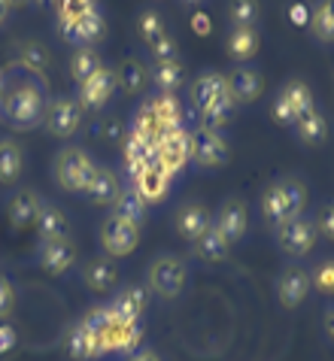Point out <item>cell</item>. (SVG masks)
Returning a JSON list of instances; mask_svg holds the SVG:
<instances>
[{"label": "cell", "instance_id": "obj_1", "mask_svg": "<svg viewBox=\"0 0 334 361\" xmlns=\"http://www.w3.org/2000/svg\"><path fill=\"white\" fill-rule=\"evenodd\" d=\"M0 116H4V122L9 128H16V131H30V128H37L40 122H46L43 94H40L37 88H16L13 94L4 97Z\"/></svg>", "mask_w": 334, "mask_h": 361}, {"label": "cell", "instance_id": "obj_2", "mask_svg": "<svg viewBox=\"0 0 334 361\" xmlns=\"http://www.w3.org/2000/svg\"><path fill=\"white\" fill-rule=\"evenodd\" d=\"M95 170H97V164L91 161L83 149H64V152L58 155L55 176L67 192H83L85 195L91 179H95Z\"/></svg>", "mask_w": 334, "mask_h": 361}, {"label": "cell", "instance_id": "obj_3", "mask_svg": "<svg viewBox=\"0 0 334 361\" xmlns=\"http://www.w3.org/2000/svg\"><path fill=\"white\" fill-rule=\"evenodd\" d=\"M189 158H191V134H186L182 128H174V131L161 134L158 149H155V164L165 170L167 176L179 173Z\"/></svg>", "mask_w": 334, "mask_h": 361}, {"label": "cell", "instance_id": "obj_4", "mask_svg": "<svg viewBox=\"0 0 334 361\" xmlns=\"http://www.w3.org/2000/svg\"><path fill=\"white\" fill-rule=\"evenodd\" d=\"M277 243L289 255H307L313 243H316V225L301 216L286 219L282 225H277Z\"/></svg>", "mask_w": 334, "mask_h": 361}, {"label": "cell", "instance_id": "obj_5", "mask_svg": "<svg viewBox=\"0 0 334 361\" xmlns=\"http://www.w3.org/2000/svg\"><path fill=\"white\" fill-rule=\"evenodd\" d=\"M149 286L155 288L161 298H177L182 288H186V264L170 255L158 258V262L149 267Z\"/></svg>", "mask_w": 334, "mask_h": 361}, {"label": "cell", "instance_id": "obj_6", "mask_svg": "<svg viewBox=\"0 0 334 361\" xmlns=\"http://www.w3.org/2000/svg\"><path fill=\"white\" fill-rule=\"evenodd\" d=\"M97 340H100V349H104V353H131V349L140 343V325L119 319L113 313V307H109V322L104 331H100Z\"/></svg>", "mask_w": 334, "mask_h": 361}, {"label": "cell", "instance_id": "obj_7", "mask_svg": "<svg viewBox=\"0 0 334 361\" xmlns=\"http://www.w3.org/2000/svg\"><path fill=\"white\" fill-rule=\"evenodd\" d=\"M100 240H104V249L109 255H131L140 243V225L125 222V219H119V216H109L104 222Z\"/></svg>", "mask_w": 334, "mask_h": 361}, {"label": "cell", "instance_id": "obj_8", "mask_svg": "<svg viewBox=\"0 0 334 361\" xmlns=\"http://www.w3.org/2000/svg\"><path fill=\"white\" fill-rule=\"evenodd\" d=\"M191 158H195L201 167H222L231 158V149L225 140H222V134L201 128L198 134H191Z\"/></svg>", "mask_w": 334, "mask_h": 361}, {"label": "cell", "instance_id": "obj_9", "mask_svg": "<svg viewBox=\"0 0 334 361\" xmlns=\"http://www.w3.org/2000/svg\"><path fill=\"white\" fill-rule=\"evenodd\" d=\"M116 92V70L100 64L85 82H79V104L88 109H100Z\"/></svg>", "mask_w": 334, "mask_h": 361}, {"label": "cell", "instance_id": "obj_10", "mask_svg": "<svg viewBox=\"0 0 334 361\" xmlns=\"http://www.w3.org/2000/svg\"><path fill=\"white\" fill-rule=\"evenodd\" d=\"M79 122H83V106L70 97H58L46 109V128L55 137H70L79 128Z\"/></svg>", "mask_w": 334, "mask_h": 361}, {"label": "cell", "instance_id": "obj_11", "mask_svg": "<svg viewBox=\"0 0 334 361\" xmlns=\"http://www.w3.org/2000/svg\"><path fill=\"white\" fill-rule=\"evenodd\" d=\"M167 183H170V176L155 161H149L146 167H140L134 173V192L143 197L146 204H158V200H165Z\"/></svg>", "mask_w": 334, "mask_h": 361}, {"label": "cell", "instance_id": "obj_12", "mask_svg": "<svg viewBox=\"0 0 334 361\" xmlns=\"http://www.w3.org/2000/svg\"><path fill=\"white\" fill-rule=\"evenodd\" d=\"M225 88H228V94H231L234 104H252V100H258L265 82H261V76L256 73V70L240 67L225 79Z\"/></svg>", "mask_w": 334, "mask_h": 361}, {"label": "cell", "instance_id": "obj_13", "mask_svg": "<svg viewBox=\"0 0 334 361\" xmlns=\"http://www.w3.org/2000/svg\"><path fill=\"white\" fill-rule=\"evenodd\" d=\"M61 34L73 46H91L95 39L104 37V18H100V13H91L76 18V22H61Z\"/></svg>", "mask_w": 334, "mask_h": 361}, {"label": "cell", "instance_id": "obj_14", "mask_svg": "<svg viewBox=\"0 0 334 361\" xmlns=\"http://www.w3.org/2000/svg\"><path fill=\"white\" fill-rule=\"evenodd\" d=\"M219 234L228 240V243H237V240L246 234V207L240 204V200H228V204H222L216 222Z\"/></svg>", "mask_w": 334, "mask_h": 361}, {"label": "cell", "instance_id": "obj_15", "mask_svg": "<svg viewBox=\"0 0 334 361\" xmlns=\"http://www.w3.org/2000/svg\"><path fill=\"white\" fill-rule=\"evenodd\" d=\"M277 292H280V300H282V307H298L304 298H307L310 292V276H307V270L304 267H289L286 274L280 276V283H277Z\"/></svg>", "mask_w": 334, "mask_h": 361}, {"label": "cell", "instance_id": "obj_16", "mask_svg": "<svg viewBox=\"0 0 334 361\" xmlns=\"http://www.w3.org/2000/svg\"><path fill=\"white\" fill-rule=\"evenodd\" d=\"M40 262H43V267L49 270V274H64V270H70V264L76 262V249L73 243L64 237V240H46L43 249H40Z\"/></svg>", "mask_w": 334, "mask_h": 361}, {"label": "cell", "instance_id": "obj_17", "mask_svg": "<svg viewBox=\"0 0 334 361\" xmlns=\"http://www.w3.org/2000/svg\"><path fill=\"white\" fill-rule=\"evenodd\" d=\"M210 225H213V216H210V209L201 204H186L177 213V231L186 240H198Z\"/></svg>", "mask_w": 334, "mask_h": 361}, {"label": "cell", "instance_id": "obj_18", "mask_svg": "<svg viewBox=\"0 0 334 361\" xmlns=\"http://www.w3.org/2000/svg\"><path fill=\"white\" fill-rule=\"evenodd\" d=\"M143 113L161 128V131H174V128H179V104H177L174 94L152 97L149 104L143 106Z\"/></svg>", "mask_w": 334, "mask_h": 361}, {"label": "cell", "instance_id": "obj_19", "mask_svg": "<svg viewBox=\"0 0 334 361\" xmlns=\"http://www.w3.org/2000/svg\"><path fill=\"white\" fill-rule=\"evenodd\" d=\"M85 195L95 200V204H116V197L121 195L116 173H113V170H107V167H97L95 179H91V185H88Z\"/></svg>", "mask_w": 334, "mask_h": 361}, {"label": "cell", "instance_id": "obj_20", "mask_svg": "<svg viewBox=\"0 0 334 361\" xmlns=\"http://www.w3.org/2000/svg\"><path fill=\"white\" fill-rule=\"evenodd\" d=\"M295 128H298V137L307 146H322L328 140V125H326V118H322L319 109H310V113L298 116L295 118Z\"/></svg>", "mask_w": 334, "mask_h": 361}, {"label": "cell", "instance_id": "obj_21", "mask_svg": "<svg viewBox=\"0 0 334 361\" xmlns=\"http://www.w3.org/2000/svg\"><path fill=\"white\" fill-rule=\"evenodd\" d=\"M228 88H225V76H219V73H204V76H198V82L191 85V100H195V106L198 109H207L213 100L222 97Z\"/></svg>", "mask_w": 334, "mask_h": 361}, {"label": "cell", "instance_id": "obj_22", "mask_svg": "<svg viewBox=\"0 0 334 361\" xmlns=\"http://www.w3.org/2000/svg\"><path fill=\"white\" fill-rule=\"evenodd\" d=\"M116 279H119V270L107 258H95L91 264H85V286L91 292H109L116 286Z\"/></svg>", "mask_w": 334, "mask_h": 361}, {"label": "cell", "instance_id": "obj_23", "mask_svg": "<svg viewBox=\"0 0 334 361\" xmlns=\"http://www.w3.org/2000/svg\"><path fill=\"white\" fill-rule=\"evenodd\" d=\"M228 246H231V243L219 234V228H216V225H210L204 234L195 240V252L204 258V262H222V258L228 255Z\"/></svg>", "mask_w": 334, "mask_h": 361}, {"label": "cell", "instance_id": "obj_24", "mask_svg": "<svg viewBox=\"0 0 334 361\" xmlns=\"http://www.w3.org/2000/svg\"><path fill=\"white\" fill-rule=\"evenodd\" d=\"M143 307H146V292L143 288H137V286H128L125 292L116 298L113 313L119 319H125V322H137L140 313H143Z\"/></svg>", "mask_w": 334, "mask_h": 361}, {"label": "cell", "instance_id": "obj_25", "mask_svg": "<svg viewBox=\"0 0 334 361\" xmlns=\"http://www.w3.org/2000/svg\"><path fill=\"white\" fill-rule=\"evenodd\" d=\"M258 52V34L256 27H234L228 37V55L234 61H249Z\"/></svg>", "mask_w": 334, "mask_h": 361}, {"label": "cell", "instance_id": "obj_26", "mask_svg": "<svg viewBox=\"0 0 334 361\" xmlns=\"http://www.w3.org/2000/svg\"><path fill=\"white\" fill-rule=\"evenodd\" d=\"M40 197L34 192H18L13 197V204H9V216H13V225L16 228H25L30 222H37V216H40Z\"/></svg>", "mask_w": 334, "mask_h": 361}, {"label": "cell", "instance_id": "obj_27", "mask_svg": "<svg viewBox=\"0 0 334 361\" xmlns=\"http://www.w3.org/2000/svg\"><path fill=\"white\" fill-rule=\"evenodd\" d=\"M22 173V149L13 140H0V183H16Z\"/></svg>", "mask_w": 334, "mask_h": 361}, {"label": "cell", "instance_id": "obj_28", "mask_svg": "<svg viewBox=\"0 0 334 361\" xmlns=\"http://www.w3.org/2000/svg\"><path fill=\"white\" fill-rule=\"evenodd\" d=\"M37 228H40V234H43V240H64L67 237V216L55 207H46V209H40V216H37Z\"/></svg>", "mask_w": 334, "mask_h": 361}, {"label": "cell", "instance_id": "obj_29", "mask_svg": "<svg viewBox=\"0 0 334 361\" xmlns=\"http://www.w3.org/2000/svg\"><path fill=\"white\" fill-rule=\"evenodd\" d=\"M116 85H121L128 94H140L146 88V70L140 61H121V67L116 70Z\"/></svg>", "mask_w": 334, "mask_h": 361}, {"label": "cell", "instance_id": "obj_30", "mask_svg": "<svg viewBox=\"0 0 334 361\" xmlns=\"http://www.w3.org/2000/svg\"><path fill=\"white\" fill-rule=\"evenodd\" d=\"M261 213H265V216H268V222H273V225H282L286 219H292V216H289L286 195H282L280 183H277V185H270L268 192H265V197H261Z\"/></svg>", "mask_w": 334, "mask_h": 361}, {"label": "cell", "instance_id": "obj_31", "mask_svg": "<svg viewBox=\"0 0 334 361\" xmlns=\"http://www.w3.org/2000/svg\"><path fill=\"white\" fill-rule=\"evenodd\" d=\"M231 113H234V100H231V94L225 92L222 97H216L207 109H201V116H204V128L207 131H216V128L228 125L231 122Z\"/></svg>", "mask_w": 334, "mask_h": 361}, {"label": "cell", "instance_id": "obj_32", "mask_svg": "<svg viewBox=\"0 0 334 361\" xmlns=\"http://www.w3.org/2000/svg\"><path fill=\"white\" fill-rule=\"evenodd\" d=\"M116 213L113 216H119V219H125V222H134V225H140L143 222V213H146V200L140 197L134 188L131 192H121L119 197H116Z\"/></svg>", "mask_w": 334, "mask_h": 361}, {"label": "cell", "instance_id": "obj_33", "mask_svg": "<svg viewBox=\"0 0 334 361\" xmlns=\"http://www.w3.org/2000/svg\"><path fill=\"white\" fill-rule=\"evenodd\" d=\"M152 79H155V85L161 88V94H174L182 85L186 73H182L179 61H161V64H155V70H152Z\"/></svg>", "mask_w": 334, "mask_h": 361}, {"label": "cell", "instance_id": "obj_34", "mask_svg": "<svg viewBox=\"0 0 334 361\" xmlns=\"http://www.w3.org/2000/svg\"><path fill=\"white\" fill-rule=\"evenodd\" d=\"M97 67H100V58H97V52L91 46H79L73 52V58H70V73H73L76 82H85Z\"/></svg>", "mask_w": 334, "mask_h": 361}, {"label": "cell", "instance_id": "obj_35", "mask_svg": "<svg viewBox=\"0 0 334 361\" xmlns=\"http://www.w3.org/2000/svg\"><path fill=\"white\" fill-rule=\"evenodd\" d=\"M100 353H104V349H100V340L91 334L88 328L79 325L73 334H70V355H76V358H95Z\"/></svg>", "mask_w": 334, "mask_h": 361}, {"label": "cell", "instance_id": "obj_36", "mask_svg": "<svg viewBox=\"0 0 334 361\" xmlns=\"http://www.w3.org/2000/svg\"><path fill=\"white\" fill-rule=\"evenodd\" d=\"M310 25H313V34H316L322 43H331L334 39V0H322L310 18Z\"/></svg>", "mask_w": 334, "mask_h": 361}, {"label": "cell", "instance_id": "obj_37", "mask_svg": "<svg viewBox=\"0 0 334 361\" xmlns=\"http://www.w3.org/2000/svg\"><path fill=\"white\" fill-rule=\"evenodd\" d=\"M18 64L28 67L30 73H43L49 64V52L40 43H22L18 46Z\"/></svg>", "mask_w": 334, "mask_h": 361}, {"label": "cell", "instance_id": "obj_38", "mask_svg": "<svg viewBox=\"0 0 334 361\" xmlns=\"http://www.w3.org/2000/svg\"><path fill=\"white\" fill-rule=\"evenodd\" d=\"M258 0H231V22L234 27H252L258 22Z\"/></svg>", "mask_w": 334, "mask_h": 361}, {"label": "cell", "instance_id": "obj_39", "mask_svg": "<svg viewBox=\"0 0 334 361\" xmlns=\"http://www.w3.org/2000/svg\"><path fill=\"white\" fill-rule=\"evenodd\" d=\"M282 94L289 97V104H292V109H295V116H304V113H310V109H316V106H313L310 88L304 85V82H298V79L282 88Z\"/></svg>", "mask_w": 334, "mask_h": 361}, {"label": "cell", "instance_id": "obj_40", "mask_svg": "<svg viewBox=\"0 0 334 361\" xmlns=\"http://www.w3.org/2000/svg\"><path fill=\"white\" fill-rule=\"evenodd\" d=\"M280 188H282V195H286V204H289V216L295 219V216H301V209H304V204H307V188H304L298 179H282L280 183Z\"/></svg>", "mask_w": 334, "mask_h": 361}, {"label": "cell", "instance_id": "obj_41", "mask_svg": "<svg viewBox=\"0 0 334 361\" xmlns=\"http://www.w3.org/2000/svg\"><path fill=\"white\" fill-rule=\"evenodd\" d=\"M91 13H97L95 0H61V22H76Z\"/></svg>", "mask_w": 334, "mask_h": 361}, {"label": "cell", "instance_id": "obj_42", "mask_svg": "<svg viewBox=\"0 0 334 361\" xmlns=\"http://www.w3.org/2000/svg\"><path fill=\"white\" fill-rule=\"evenodd\" d=\"M140 37H143L149 46L155 43V39L165 37V22H161L158 13H143L140 16Z\"/></svg>", "mask_w": 334, "mask_h": 361}, {"label": "cell", "instance_id": "obj_43", "mask_svg": "<svg viewBox=\"0 0 334 361\" xmlns=\"http://www.w3.org/2000/svg\"><path fill=\"white\" fill-rule=\"evenodd\" d=\"M149 49H152V58H155V64H161V61H177V39L174 37L165 34L161 39H155Z\"/></svg>", "mask_w": 334, "mask_h": 361}, {"label": "cell", "instance_id": "obj_44", "mask_svg": "<svg viewBox=\"0 0 334 361\" xmlns=\"http://www.w3.org/2000/svg\"><path fill=\"white\" fill-rule=\"evenodd\" d=\"M295 109H292V104H289V97L286 94H277V100H273V122L277 125H295Z\"/></svg>", "mask_w": 334, "mask_h": 361}, {"label": "cell", "instance_id": "obj_45", "mask_svg": "<svg viewBox=\"0 0 334 361\" xmlns=\"http://www.w3.org/2000/svg\"><path fill=\"white\" fill-rule=\"evenodd\" d=\"M313 283L322 295H334V262H326L316 267V274H313Z\"/></svg>", "mask_w": 334, "mask_h": 361}, {"label": "cell", "instance_id": "obj_46", "mask_svg": "<svg viewBox=\"0 0 334 361\" xmlns=\"http://www.w3.org/2000/svg\"><path fill=\"white\" fill-rule=\"evenodd\" d=\"M13 307H16V292H13V286H9V279L0 276V319H6L13 313Z\"/></svg>", "mask_w": 334, "mask_h": 361}, {"label": "cell", "instance_id": "obj_47", "mask_svg": "<svg viewBox=\"0 0 334 361\" xmlns=\"http://www.w3.org/2000/svg\"><path fill=\"white\" fill-rule=\"evenodd\" d=\"M316 225H319L322 234L334 240V207H322L319 209V222Z\"/></svg>", "mask_w": 334, "mask_h": 361}, {"label": "cell", "instance_id": "obj_48", "mask_svg": "<svg viewBox=\"0 0 334 361\" xmlns=\"http://www.w3.org/2000/svg\"><path fill=\"white\" fill-rule=\"evenodd\" d=\"M191 31L201 34V37H207L213 31V25H210V16L207 13H195L191 16Z\"/></svg>", "mask_w": 334, "mask_h": 361}, {"label": "cell", "instance_id": "obj_49", "mask_svg": "<svg viewBox=\"0 0 334 361\" xmlns=\"http://www.w3.org/2000/svg\"><path fill=\"white\" fill-rule=\"evenodd\" d=\"M13 346H16V331L9 325H0V355L9 353Z\"/></svg>", "mask_w": 334, "mask_h": 361}, {"label": "cell", "instance_id": "obj_50", "mask_svg": "<svg viewBox=\"0 0 334 361\" xmlns=\"http://www.w3.org/2000/svg\"><path fill=\"white\" fill-rule=\"evenodd\" d=\"M326 331H328V337H334V307L326 313Z\"/></svg>", "mask_w": 334, "mask_h": 361}, {"label": "cell", "instance_id": "obj_51", "mask_svg": "<svg viewBox=\"0 0 334 361\" xmlns=\"http://www.w3.org/2000/svg\"><path fill=\"white\" fill-rule=\"evenodd\" d=\"M298 18V25H304V18H307V13H304V6H292V22Z\"/></svg>", "mask_w": 334, "mask_h": 361}, {"label": "cell", "instance_id": "obj_52", "mask_svg": "<svg viewBox=\"0 0 334 361\" xmlns=\"http://www.w3.org/2000/svg\"><path fill=\"white\" fill-rule=\"evenodd\" d=\"M128 361H158V355L155 353H140V355H131Z\"/></svg>", "mask_w": 334, "mask_h": 361}, {"label": "cell", "instance_id": "obj_53", "mask_svg": "<svg viewBox=\"0 0 334 361\" xmlns=\"http://www.w3.org/2000/svg\"><path fill=\"white\" fill-rule=\"evenodd\" d=\"M6 13H9V4H6V0H0V25H4V18H6Z\"/></svg>", "mask_w": 334, "mask_h": 361}, {"label": "cell", "instance_id": "obj_54", "mask_svg": "<svg viewBox=\"0 0 334 361\" xmlns=\"http://www.w3.org/2000/svg\"><path fill=\"white\" fill-rule=\"evenodd\" d=\"M6 4H9V6H25L28 0H6Z\"/></svg>", "mask_w": 334, "mask_h": 361}, {"label": "cell", "instance_id": "obj_55", "mask_svg": "<svg viewBox=\"0 0 334 361\" xmlns=\"http://www.w3.org/2000/svg\"><path fill=\"white\" fill-rule=\"evenodd\" d=\"M34 4H40V6H49V4H55V0H34Z\"/></svg>", "mask_w": 334, "mask_h": 361}, {"label": "cell", "instance_id": "obj_56", "mask_svg": "<svg viewBox=\"0 0 334 361\" xmlns=\"http://www.w3.org/2000/svg\"><path fill=\"white\" fill-rule=\"evenodd\" d=\"M0 104H4V76H0Z\"/></svg>", "mask_w": 334, "mask_h": 361}, {"label": "cell", "instance_id": "obj_57", "mask_svg": "<svg viewBox=\"0 0 334 361\" xmlns=\"http://www.w3.org/2000/svg\"><path fill=\"white\" fill-rule=\"evenodd\" d=\"M186 4H198V0H186Z\"/></svg>", "mask_w": 334, "mask_h": 361}]
</instances>
